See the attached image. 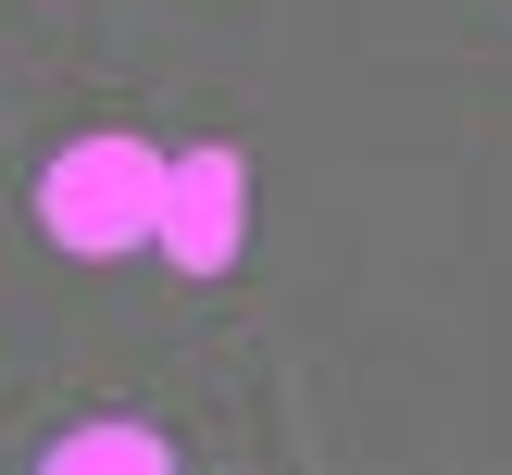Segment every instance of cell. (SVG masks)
<instances>
[{"label": "cell", "instance_id": "obj_1", "mask_svg": "<svg viewBox=\"0 0 512 475\" xmlns=\"http://www.w3.org/2000/svg\"><path fill=\"white\" fill-rule=\"evenodd\" d=\"M38 225L75 250V263L150 250V225H163V150L125 138V125H100V138L50 150V175H38Z\"/></svg>", "mask_w": 512, "mask_h": 475}, {"label": "cell", "instance_id": "obj_2", "mask_svg": "<svg viewBox=\"0 0 512 475\" xmlns=\"http://www.w3.org/2000/svg\"><path fill=\"white\" fill-rule=\"evenodd\" d=\"M150 238H163L175 275H225L250 250V163L225 138L175 150V163H163V225H150Z\"/></svg>", "mask_w": 512, "mask_h": 475}, {"label": "cell", "instance_id": "obj_3", "mask_svg": "<svg viewBox=\"0 0 512 475\" xmlns=\"http://www.w3.org/2000/svg\"><path fill=\"white\" fill-rule=\"evenodd\" d=\"M38 463H50V475H163L175 438H163V425H138V413H100V425H63Z\"/></svg>", "mask_w": 512, "mask_h": 475}]
</instances>
